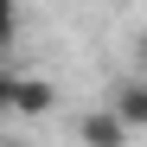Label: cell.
I'll use <instances>...</instances> for the list:
<instances>
[{"instance_id": "cell-3", "label": "cell", "mask_w": 147, "mask_h": 147, "mask_svg": "<svg viewBox=\"0 0 147 147\" xmlns=\"http://www.w3.org/2000/svg\"><path fill=\"white\" fill-rule=\"evenodd\" d=\"M58 102V90L45 83V77H26V70H19V83H13V115H45Z\"/></svg>"}, {"instance_id": "cell-4", "label": "cell", "mask_w": 147, "mask_h": 147, "mask_svg": "<svg viewBox=\"0 0 147 147\" xmlns=\"http://www.w3.org/2000/svg\"><path fill=\"white\" fill-rule=\"evenodd\" d=\"M13 32H19V0H0V58H7Z\"/></svg>"}, {"instance_id": "cell-1", "label": "cell", "mask_w": 147, "mask_h": 147, "mask_svg": "<svg viewBox=\"0 0 147 147\" xmlns=\"http://www.w3.org/2000/svg\"><path fill=\"white\" fill-rule=\"evenodd\" d=\"M77 141L83 147H128V128L115 109H90V115H77Z\"/></svg>"}, {"instance_id": "cell-5", "label": "cell", "mask_w": 147, "mask_h": 147, "mask_svg": "<svg viewBox=\"0 0 147 147\" xmlns=\"http://www.w3.org/2000/svg\"><path fill=\"white\" fill-rule=\"evenodd\" d=\"M13 83H19V70H7V64H0V121L13 115Z\"/></svg>"}, {"instance_id": "cell-7", "label": "cell", "mask_w": 147, "mask_h": 147, "mask_svg": "<svg viewBox=\"0 0 147 147\" xmlns=\"http://www.w3.org/2000/svg\"><path fill=\"white\" fill-rule=\"evenodd\" d=\"M7 147H19V141H7Z\"/></svg>"}, {"instance_id": "cell-6", "label": "cell", "mask_w": 147, "mask_h": 147, "mask_svg": "<svg viewBox=\"0 0 147 147\" xmlns=\"http://www.w3.org/2000/svg\"><path fill=\"white\" fill-rule=\"evenodd\" d=\"M134 77H147V32H141V45H134Z\"/></svg>"}, {"instance_id": "cell-2", "label": "cell", "mask_w": 147, "mask_h": 147, "mask_svg": "<svg viewBox=\"0 0 147 147\" xmlns=\"http://www.w3.org/2000/svg\"><path fill=\"white\" fill-rule=\"evenodd\" d=\"M109 109L121 115V128H128V134H141V128H147V77H128V83H115Z\"/></svg>"}]
</instances>
